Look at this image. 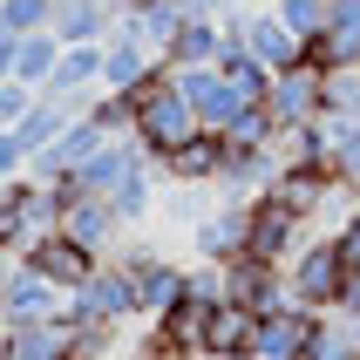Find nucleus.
Listing matches in <instances>:
<instances>
[{"label":"nucleus","mask_w":360,"mask_h":360,"mask_svg":"<svg viewBox=\"0 0 360 360\" xmlns=\"http://www.w3.org/2000/svg\"><path fill=\"white\" fill-rule=\"evenodd\" d=\"M122 96L136 102V129H129V136H136L143 150H150V163H157L163 150H177L184 136H198V129H204V122H198V109H191V102L177 96V75H170V68H157L150 82L122 89Z\"/></svg>","instance_id":"1"},{"label":"nucleus","mask_w":360,"mask_h":360,"mask_svg":"<svg viewBox=\"0 0 360 360\" xmlns=\"http://www.w3.org/2000/svg\"><path fill=\"white\" fill-rule=\"evenodd\" d=\"M285 285H292V300L313 306V313H333L347 292V265L340 252H333V231H320V238H306L300 252H292V265H285Z\"/></svg>","instance_id":"2"},{"label":"nucleus","mask_w":360,"mask_h":360,"mask_svg":"<svg viewBox=\"0 0 360 360\" xmlns=\"http://www.w3.org/2000/svg\"><path fill=\"white\" fill-rule=\"evenodd\" d=\"M224 34H238L272 75H285V68H300V61H306V41L292 34L272 7H224Z\"/></svg>","instance_id":"3"},{"label":"nucleus","mask_w":360,"mask_h":360,"mask_svg":"<svg viewBox=\"0 0 360 360\" xmlns=\"http://www.w3.org/2000/svg\"><path fill=\"white\" fill-rule=\"evenodd\" d=\"M68 306H75V320H109V326L143 320L136 313V279H129V265H116V259H102L96 272L68 292Z\"/></svg>","instance_id":"4"},{"label":"nucleus","mask_w":360,"mask_h":360,"mask_svg":"<svg viewBox=\"0 0 360 360\" xmlns=\"http://www.w3.org/2000/svg\"><path fill=\"white\" fill-rule=\"evenodd\" d=\"M245 238H252V198H224V204H211V211L191 224V252H198L204 265H238Z\"/></svg>","instance_id":"5"},{"label":"nucleus","mask_w":360,"mask_h":360,"mask_svg":"<svg viewBox=\"0 0 360 360\" xmlns=\"http://www.w3.org/2000/svg\"><path fill=\"white\" fill-rule=\"evenodd\" d=\"M306 245V218L285 211L272 191L252 198V238H245V259H265V265H292V252Z\"/></svg>","instance_id":"6"},{"label":"nucleus","mask_w":360,"mask_h":360,"mask_svg":"<svg viewBox=\"0 0 360 360\" xmlns=\"http://www.w3.org/2000/svg\"><path fill=\"white\" fill-rule=\"evenodd\" d=\"M272 122H279V136L285 129H306V122H320L326 109V75L313 68V61H300V68H285V75H272Z\"/></svg>","instance_id":"7"},{"label":"nucleus","mask_w":360,"mask_h":360,"mask_svg":"<svg viewBox=\"0 0 360 360\" xmlns=\"http://www.w3.org/2000/svg\"><path fill=\"white\" fill-rule=\"evenodd\" d=\"M170 75H177V96L198 109L204 129H231V122H238V109H252V102H245L238 89L218 75V61H211V68H170Z\"/></svg>","instance_id":"8"},{"label":"nucleus","mask_w":360,"mask_h":360,"mask_svg":"<svg viewBox=\"0 0 360 360\" xmlns=\"http://www.w3.org/2000/svg\"><path fill=\"white\" fill-rule=\"evenodd\" d=\"M313 326H320V313H313V306L285 300L279 313H259L252 354H259V360H306V347H313Z\"/></svg>","instance_id":"9"},{"label":"nucleus","mask_w":360,"mask_h":360,"mask_svg":"<svg viewBox=\"0 0 360 360\" xmlns=\"http://www.w3.org/2000/svg\"><path fill=\"white\" fill-rule=\"evenodd\" d=\"M136 170H157V163H150V150H143L136 136H109L96 157L82 163V177H75V184L89 191V198H116V191L136 177Z\"/></svg>","instance_id":"10"},{"label":"nucleus","mask_w":360,"mask_h":360,"mask_svg":"<svg viewBox=\"0 0 360 360\" xmlns=\"http://www.w3.org/2000/svg\"><path fill=\"white\" fill-rule=\"evenodd\" d=\"M68 313V292L55 279H41L34 265H20L14 285L0 292V326H34V320H61Z\"/></svg>","instance_id":"11"},{"label":"nucleus","mask_w":360,"mask_h":360,"mask_svg":"<svg viewBox=\"0 0 360 360\" xmlns=\"http://www.w3.org/2000/svg\"><path fill=\"white\" fill-rule=\"evenodd\" d=\"M20 265H34L41 279H55L61 292H75V285L89 279V272H96L102 259H96V252H89V245H75V238H68V231H48V238H34V245H27V252H20Z\"/></svg>","instance_id":"12"},{"label":"nucleus","mask_w":360,"mask_h":360,"mask_svg":"<svg viewBox=\"0 0 360 360\" xmlns=\"http://www.w3.org/2000/svg\"><path fill=\"white\" fill-rule=\"evenodd\" d=\"M211 313H218L211 300L184 292V300L170 306L163 320H150V340H157V347H170L177 360H204V333H211Z\"/></svg>","instance_id":"13"},{"label":"nucleus","mask_w":360,"mask_h":360,"mask_svg":"<svg viewBox=\"0 0 360 360\" xmlns=\"http://www.w3.org/2000/svg\"><path fill=\"white\" fill-rule=\"evenodd\" d=\"M61 231H68L75 245H89L96 259H109V252L122 245V231H129V224L109 211V198H89V191H75V198H68V211H61Z\"/></svg>","instance_id":"14"},{"label":"nucleus","mask_w":360,"mask_h":360,"mask_svg":"<svg viewBox=\"0 0 360 360\" xmlns=\"http://www.w3.org/2000/svg\"><path fill=\"white\" fill-rule=\"evenodd\" d=\"M218 170H224V136L218 129H198V136H184L177 150L157 157V177H170V184H218Z\"/></svg>","instance_id":"15"},{"label":"nucleus","mask_w":360,"mask_h":360,"mask_svg":"<svg viewBox=\"0 0 360 360\" xmlns=\"http://www.w3.org/2000/svg\"><path fill=\"white\" fill-rule=\"evenodd\" d=\"M163 61L157 48L136 34V27H116V34L102 41V89H136V82H150Z\"/></svg>","instance_id":"16"},{"label":"nucleus","mask_w":360,"mask_h":360,"mask_svg":"<svg viewBox=\"0 0 360 360\" xmlns=\"http://www.w3.org/2000/svg\"><path fill=\"white\" fill-rule=\"evenodd\" d=\"M116 27H122V7H109V0H61L55 7V41L61 48H102Z\"/></svg>","instance_id":"17"},{"label":"nucleus","mask_w":360,"mask_h":360,"mask_svg":"<svg viewBox=\"0 0 360 360\" xmlns=\"http://www.w3.org/2000/svg\"><path fill=\"white\" fill-rule=\"evenodd\" d=\"M224 279H231V300L252 306V313H279L292 300V285H285V265H265V259H238L224 265Z\"/></svg>","instance_id":"18"},{"label":"nucleus","mask_w":360,"mask_h":360,"mask_svg":"<svg viewBox=\"0 0 360 360\" xmlns=\"http://www.w3.org/2000/svg\"><path fill=\"white\" fill-rule=\"evenodd\" d=\"M75 313H61V320H34V326H0L7 333V347H0V360H68L75 354Z\"/></svg>","instance_id":"19"},{"label":"nucleus","mask_w":360,"mask_h":360,"mask_svg":"<svg viewBox=\"0 0 360 360\" xmlns=\"http://www.w3.org/2000/svg\"><path fill=\"white\" fill-rule=\"evenodd\" d=\"M313 68H360V0H333V20H326V34L306 48Z\"/></svg>","instance_id":"20"},{"label":"nucleus","mask_w":360,"mask_h":360,"mask_svg":"<svg viewBox=\"0 0 360 360\" xmlns=\"http://www.w3.org/2000/svg\"><path fill=\"white\" fill-rule=\"evenodd\" d=\"M224 55V14H191L177 41L163 48V68H211Z\"/></svg>","instance_id":"21"},{"label":"nucleus","mask_w":360,"mask_h":360,"mask_svg":"<svg viewBox=\"0 0 360 360\" xmlns=\"http://www.w3.org/2000/svg\"><path fill=\"white\" fill-rule=\"evenodd\" d=\"M218 75L238 89L245 102H272V68H265L252 48H245L238 34H224V55H218Z\"/></svg>","instance_id":"22"},{"label":"nucleus","mask_w":360,"mask_h":360,"mask_svg":"<svg viewBox=\"0 0 360 360\" xmlns=\"http://www.w3.org/2000/svg\"><path fill=\"white\" fill-rule=\"evenodd\" d=\"M252 333H259V313L238 300H224L218 313H211V333H204V360L218 354H252Z\"/></svg>","instance_id":"23"},{"label":"nucleus","mask_w":360,"mask_h":360,"mask_svg":"<svg viewBox=\"0 0 360 360\" xmlns=\"http://www.w3.org/2000/svg\"><path fill=\"white\" fill-rule=\"evenodd\" d=\"M48 89H55V96H96L102 89V48H61Z\"/></svg>","instance_id":"24"},{"label":"nucleus","mask_w":360,"mask_h":360,"mask_svg":"<svg viewBox=\"0 0 360 360\" xmlns=\"http://www.w3.org/2000/svg\"><path fill=\"white\" fill-rule=\"evenodd\" d=\"M326 143H333V177L360 191V116H320Z\"/></svg>","instance_id":"25"},{"label":"nucleus","mask_w":360,"mask_h":360,"mask_svg":"<svg viewBox=\"0 0 360 360\" xmlns=\"http://www.w3.org/2000/svg\"><path fill=\"white\" fill-rule=\"evenodd\" d=\"M55 61H61V41H55V27L48 34H20V61H14V82H27V89H48L55 82Z\"/></svg>","instance_id":"26"},{"label":"nucleus","mask_w":360,"mask_h":360,"mask_svg":"<svg viewBox=\"0 0 360 360\" xmlns=\"http://www.w3.org/2000/svg\"><path fill=\"white\" fill-rule=\"evenodd\" d=\"M272 14H279L285 27H292L306 48H313V41L326 34V20H333V0H272Z\"/></svg>","instance_id":"27"},{"label":"nucleus","mask_w":360,"mask_h":360,"mask_svg":"<svg viewBox=\"0 0 360 360\" xmlns=\"http://www.w3.org/2000/svg\"><path fill=\"white\" fill-rule=\"evenodd\" d=\"M55 7L61 0H0V20H7L14 34H48V27H55Z\"/></svg>","instance_id":"28"},{"label":"nucleus","mask_w":360,"mask_h":360,"mask_svg":"<svg viewBox=\"0 0 360 360\" xmlns=\"http://www.w3.org/2000/svg\"><path fill=\"white\" fill-rule=\"evenodd\" d=\"M68 313H75V306H68ZM68 333H75V354L82 360H116V333H122V326H109V320H75Z\"/></svg>","instance_id":"29"},{"label":"nucleus","mask_w":360,"mask_h":360,"mask_svg":"<svg viewBox=\"0 0 360 360\" xmlns=\"http://www.w3.org/2000/svg\"><path fill=\"white\" fill-rule=\"evenodd\" d=\"M320 116H360V68H326V109Z\"/></svg>","instance_id":"30"},{"label":"nucleus","mask_w":360,"mask_h":360,"mask_svg":"<svg viewBox=\"0 0 360 360\" xmlns=\"http://www.w3.org/2000/svg\"><path fill=\"white\" fill-rule=\"evenodd\" d=\"M333 252H340L347 279H360V211H347V218L333 224Z\"/></svg>","instance_id":"31"},{"label":"nucleus","mask_w":360,"mask_h":360,"mask_svg":"<svg viewBox=\"0 0 360 360\" xmlns=\"http://www.w3.org/2000/svg\"><path fill=\"white\" fill-rule=\"evenodd\" d=\"M27 163H34V157H27V143H20L14 129H0V177H27Z\"/></svg>","instance_id":"32"},{"label":"nucleus","mask_w":360,"mask_h":360,"mask_svg":"<svg viewBox=\"0 0 360 360\" xmlns=\"http://www.w3.org/2000/svg\"><path fill=\"white\" fill-rule=\"evenodd\" d=\"M14 61H20V34L0 20V75H14Z\"/></svg>","instance_id":"33"},{"label":"nucleus","mask_w":360,"mask_h":360,"mask_svg":"<svg viewBox=\"0 0 360 360\" xmlns=\"http://www.w3.org/2000/svg\"><path fill=\"white\" fill-rule=\"evenodd\" d=\"M122 360H177V354H170V347H157V340H150V333H143V340L129 347V354H122Z\"/></svg>","instance_id":"34"},{"label":"nucleus","mask_w":360,"mask_h":360,"mask_svg":"<svg viewBox=\"0 0 360 360\" xmlns=\"http://www.w3.org/2000/svg\"><path fill=\"white\" fill-rule=\"evenodd\" d=\"M14 272H20V259H14V252H0V292L14 285Z\"/></svg>","instance_id":"35"},{"label":"nucleus","mask_w":360,"mask_h":360,"mask_svg":"<svg viewBox=\"0 0 360 360\" xmlns=\"http://www.w3.org/2000/svg\"><path fill=\"white\" fill-rule=\"evenodd\" d=\"M7 198H14V177H0V211H7Z\"/></svg>","instance_id":"36"},{"label":"nucleus","mask_w":360,"mask_h":360,"mask_svg":"<svg viewBox=\"0 0 360 360\" xmlns=\"http://www.w3.org/2000/svg\"><path fill=\"white\" fill-rule=\"evenodd\" d=\"M218 360H259V354H218Z\"/></svg>","instance_id":"37"},{"label":"nucleus","mask_w":360,"mask_h":360,"mask_svg":"<svg viewBox=\"0 0 360 360\" xmlns=\"http://www.w3.org/2000/svg\"><path fill=\"white\" fill-rule=\"evenodd\" d=\"M354 211H360V204H354Z\"/></svg>","instance_id":"38"}]
</instances>
